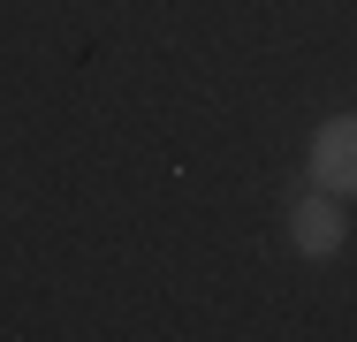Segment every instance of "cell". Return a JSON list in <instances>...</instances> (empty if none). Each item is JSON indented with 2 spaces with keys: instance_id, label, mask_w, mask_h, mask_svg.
I'll return each instance as SVG.
<instances>
[{
  "instance_id": "cell-2",
  "label": "cell",
  "mask_w": 357,
  "mask_h": 342,
  "mask_svg": "<svg viewBox=\"0 0 357 342\" xmlns=\"http://www.w3.org/2000/svg\"><path fill=\"white\" fill-rule=\"evenodd\" d=\"M289 236H296V251H312V259L342 251V205L335 198H304L296 213H289Z\"/></svg>"
},
{
  "instance_id": "cell-1",
  "label": "cell",
  "mask_w": 357,
  "mask_h": 342,
  "mask_svg": "<svg viewBox=\"0 0 357 342\" xmlns=\"http://www.w3.org/2000/svg\"><path fill=\"white\" fill-rule=\"evenodd\" d=\"M312 175H319V191H357V114L319 122V137H312Z\"/></svg>"
}]
</instances>
